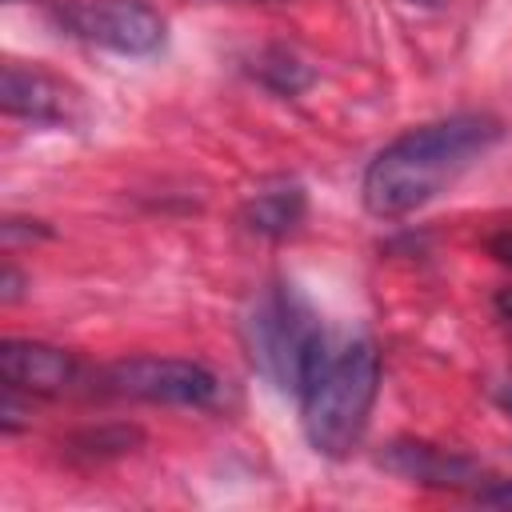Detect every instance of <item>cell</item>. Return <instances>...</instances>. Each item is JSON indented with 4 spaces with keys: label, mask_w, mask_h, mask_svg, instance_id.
<instances>
[{
    "label": "cell",
    "mask_w": 512,
    "mask_h": 512,
    "mask_svg": "<svg viewBox=\"0 0 512 512\" xmlns=\"http://www.w3.org/2000/svg\"><path fill=\"white\" fill-rule=\"evenodd\" d=\"M304 212H308V200H304L300 184H272V188H260L256 196H248L240 220L256 236L284 240L304 224Z\"/></svg>",
    "instance_id": "cell-9"
},
{
    "label": "cell",
    "mask_w": 512,
    "mask_h": 512,
    "mask_svg": "<svg viewBox=\"0 0 512 512\" xmlns=\"http://www.w3.org/2000/svg\"><path fill=\"white\" fill-rule=\"evenodd\" d=\"M0 380L24 396H64L84 380L76 352L44 340H4L0 344Z\"/></svg>",
    "instance_id": "cell-7"
},
{
    "label": "cell",
    "mask_w": 512,
    "mask_h": 512,
    "mask_svg": "<svg viewBox=\"0 0 512 512\" xmlns=\"http://www.w3.org/2000/svg\"><path fill=\"white\" fill-rule=\"evenodd\" d=\"M0 288H4V292H0V300H4V304H12V300L20 296V276H16V268H12V264L4 268V280H0Z\"/></svg>",
    "instance_id": "cell-14"
},
{
    "label": "cell",
    "mask_w": 512,
    "mask_h": 512,
    "mask_svg": "<svg viewBox=\"0 0 512 512\" xmlns=\"http://www.w3.org/2000/svg\"><path fill=\"white\" fill-rule=\"evenodd\" d=\"M60 448H64V460L92 468V464L124 460V456H132L136 448H144V432H140L136 424H92V428L72 432Z\"/></svg>",
    "instance_id": "cell-10"
},
{
    "label": "cell",
    "mask_w": 512,
    "mask_h": 512,
    "mask_svg": "<svg viewBox=\"0 0 512 512\" xmlns=\"http://www.w3.org/2000/svg\"><path fill=\"white\" fill-rule=\"evenodd\" d=\"M500 404L512 412V380H508V388H504V396H500Z\"/></svg>",
    "instance_id": "cell-16"
},
{
    "label": "cell",
    "mask_w": 512,
    "mask_h": 512,
    "mask_svg": "<svg viewBox=\"0 0 512 512\" xmlns=\"http://www.w3.org/2000/svg\"><path fill=\"white\" fill-rule=\"evenodd\" d=\"M476 500L488 508H512V480H492L488 488L476 492Z\"/></svg>",
    "instance_id": "cell-12"
},
{
    "label": "cell",
    "mask_w": 512,
    "mask_h": 512,
    "mask_svg": "<svg viewBox=\"0 0 512 512\" xmlns=\"http://www.w3.org/2000/svg\"><path fill=\"white\" fill-rule=\"evenodd\" d=\"M488 256H492L496 264L512 268V228H500V232L488 236Z\"/></svg>",
    "instance_id": "cell-13"
},
{
    "label": "cell",
    "mask_w": 512,
    "mask_h": 512,
    "mask_svg": "<svg viewBox=\"0 0 512 512\" xmlns=\"http://www.w3.org/2000/svg\"><path fill=\"white\" fill-rule=\"evenodd\" d=\"M496 316L512 324V288H500V292H496Z\"/></svg>",
    "instance_id": "cell-15"
},
{
    "label": "cell",
    "mask_w": 512,
    "mask_h": 512,
    "mask_svg": "<svg viewBox=\"0 0 512 512\" xmlns=\"http://www.w3.org/2000/svg\"><path fill=\"white\" fill-rule=\"evenodd\" d=\"M256 76H260L272 92H280V96H296L300 88L312 84V72H308L288 48H268V52H260Z\"/></svg>",
    "instance_id": "cell-11"
},
{
    "label": "cell",
    "mask_w": 512,
    "mask_h": 512,
    "mask_svg": "<svg viewBox=\"0 0 512 512\" xmlns=\"http://www.w3.org/2000/svg\"><path fill=\"white\" fill-rule=\"evenodd\" d=\"M380 464L388 472H396L412 484H428V488H468L480 480V468L468 456L448 452L428 440H392L380 452Z\"/></svg>",
    "instance_id": "cell-8"
},
{
    "label": "cell",
    "mask_w": 512,
    "mask_h": 512,
    "mask_svg": "<svg viewBox=\"0 0 512 512\" xmlns=\"http://www.w3.org/2000/svg\"><path fill=\"white\" fill-rule=\"evenodd\" d=\"M380 392V352L372 340H352L320 364L316 380L300 396V424L320 456H348L360 448L372 404Z\"/></svg>",
    "instance_id": "cell-2"
},
{
    "label": "cell",
    "mask_w": 512,
    "mask_h": 512,
    "mask_svg": "<svg viewBox=\"0 0 512 512\" xmlns=\"http://www.w3.org/2000/svg\"><path fill=\"white\" fill-rule=\"evenodd\" d=\"M412 4H436V0H412Z\"/></svg>",
    "instance_id": "cell-18"
},
{
    "label": "cell",
    "mask_w": 512,
    "mask_h": 512,
    "mask_svg": "<svg viewBox=\"0 0 512 512\" xmlns=\"http://www.w3.org/2000/svg\"><path fill=\"white\" fill-rule=\"evenodd\" d=\"M56 16L76 40L120 56H148L164 44V16L148 0H72Z\"/></svg>",
    "instance_id": "cell-5"
},
{
    "label": "cell",
    "mask_w": 512,
    "mask_h": 512,
    "mask_svg": "<svg viewBox=\"0 0 512 512\" xmlns=\"http://www.w3.org/2000/svg\"><path fill=\"white\" fill-rule=\"evenodd\" d=\"M0 108L16 120H28L36 128H60L72 124L80 112V96L60 76L8 60L0 72Z\"/></svg>",
    "instance_id": "cell-6"
},
{
    "label": "cell",
    "mask_w": 512,
    "mask_h": 512,
    "mask_svg": "<svg viewBox=\"0 0 512 512\" xmlns=\"http://www.w3.org/2000/svg\"><path fill=\"white\" fill-rule=\"evenodd\" d=\"M232 4H288V0H232Z\"/></svg>",
    "instance_id": "cell-17"
},
{
    "label": "cell",
    "mask_w": 512,
    "mask_h": 512,
    "mask_svg": "<svg viewBox=\"0 0 512 512\" xmlns=\"http://www.w3.org/2000/svg\"><path fill=\"white\" fill-rule=\"evenodd\" d=\"M244 344L256 372L284 396H304L316 380L320 364L328 360V336L320 316L292 284H272L256 296L244 320Z\"/></svg>",
    "instance_id": "cell-3"
},
{
    "label": "cell",
    "mask_w": 512,
    "mask_h": 512,
    "mask_svg": "<svg viewBox=\"0 0 512 512\" xmlns=\"http://www.w3.org/2000/svg\"><path fill=\"white\" fill-rule=\"evenodd\" d=\"M96 380L108 396L172 408H216L224 396V384L212 368L180 356H124L100 368Z\"/></svg>",
    "instance_id": "cell-4"
},
{
    "label": "cell",
    "mask_w": 512,
    "mask_h": 512,
    "mask_svg": "<svg viewBox=\"0 0 512 512\" xmlns=\"http://www.w3.org/2000/svg\"><path fill=\"white\" fill-rule=\"evenodd\" d=\"M500 132V120L484 112H456L408 128L368 160L360 180L364 208L376 220L412 216L416 208L432 204L444 188H452L500 140Z\"/></svg>",
    "instance_id": "cell-1"
}]
</instances>
